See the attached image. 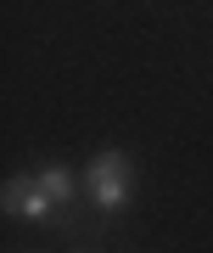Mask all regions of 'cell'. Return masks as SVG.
I'll return each instance as SVG.
<instances>
[{"instance_id":"6da1fadb","label":"cell","mask_w":213,"mask_h":253,"mask_svg":"<svg viewBox=\"0 0 213 253\" xmlns=\"http://www.w3.org/2000/svg\"><path fill=\"white\" fill-rule=\"evenodd\" d=\"M129 191H135V163H129V152L106 146V152L90 158V169H84V197L96 203L101 214H124V208H129Z\"/></svg>"},{"instance_id":"7a4b0ae2","label":"cell","mask_w":213,"mask_h":253,"mask_svg":"<svg viewBox=\"0 0 213 253\" xmlns=\"http://www.w3.org/2000/svg\"><path fill=\"white\" fill-rule=\"evenodd\" d=\"M6 214L17 219H34V225H45V219H56L62 208L51 203V191H45L34 174H17V180H6Z\"/></svg>"},{"instance_id":"3957f363","label":"cell","mask_w":213,"mask_h":253,"mask_svg":"<svg viewBox=\"0 0 213 253\" xmlns=\"http://www.w3.org/2000/svg\"><path fill=\"white\" fill-rule=\"evenodd\" d=\"M34 180L51 191V203H56V208H73V203H79V174H73L68 163H39Z\"/></svg>"}]
</instances>
